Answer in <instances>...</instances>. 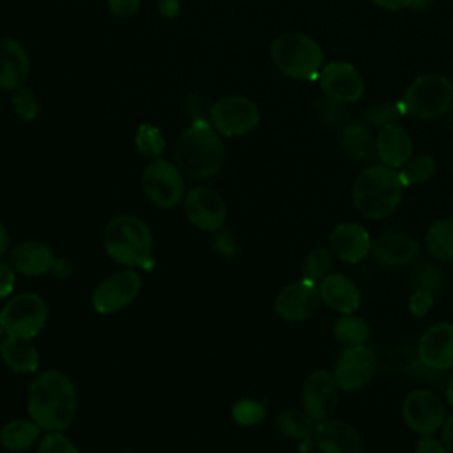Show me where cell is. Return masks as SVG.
<instances>
[{"label":"cell","mask_w":453,"mask_h":453,"mask_svg":"<svg viewBox=\"0 0 453 453\" xmlns=\"http://www.w3.org/2000/svg\"><path fill=\"white\" fill-rule=\"evenodd\" d=\"M276 425L280 428V432L290 439H297L303 441L306 449L311 444V435H315V419H311L306 412L301 411H285L276 418Z\"/></svg>","instance_id":"29"},{"label":"cell","mask_w":453,"mask_h":453,"mask_svg":"<svg viewBox=\"0 0 453 453\" xmlns=\"http://www.w3.org/2000/svg\"><path fill=\"white\" fill-rule=\"evenodd\" d=\"M319 292L322 303H326V306L342 315L354 313L361 304V292L357 285L354 283V280L340 273L327 274L319 283Z\"/></svg>","instance_id":"23"},{"label":"cell","mask_w":453,"mask_h":453,"mask_svg":"<svg viewBox=\"0 0 453 453\" xmlns=\"http://www.w3.org/2000/svg\"><path fill=\"white\" fill-rule=\"evenodd\" d=\"M446 398L453 405V373L449 375V380H448V386H446Z\"/></svg>","instance_id":"48"},{"label":"cell","mask_w":453,"mask_h":453,"mask_svg":"<svg viewBox=\"0 0 453 453\" xmlns=\"http://www.w3.org/2000/svg\"><path fill=\"white\" fill-rule=\"evenodd\" d=\"M329 244L340 260L347 264H357L370 253L372 237L357 223H340L333 228Z\"/></svg>","instance_id":"21"},{"label":"cell","mask_w":453,"mask_h":453,"mask_svg":"<svg viewBox=\"0 0 453 453\" xmlns=\"http://www.w3.org/2000/svg\"><path fill=\"white\" fill-rule=\"evenodd\" d=\"M402 115L398 103H389V101H380L373 103L372 106L366 108L365 111V120L372 126H388L395 124V120Z\"/></svg>","instance_id":"36"},{"label":"cell","mask_w":453,"mask_h":453,"mask_svg":"<svg viewBox=\"0 0 453 453\" xmlns=\"http://www.w3.org/2000/svg\"><path fill=\"white\" fill-rule=\"evenodd\" d=\"M434 304V296L428 292H419V290H412V296L409 299V311L414 317H425L430 308Z\"/></svg>","instance_id":"40"},{"label":"cell","mask_w":453,"mask_h":453,"mask_svg":"<svg viewBox=\"0 0 453 453\" xmlns=\"http://www.w3.org/2000/svg\"><path fill=\"white\" fill-rule=\"evenodd\" d=\"M375 363V352L366 343L345 347L334 363L333 377L340 389L347 393L359 391L372 380Z\"/></svg>","instance_id":"12"},{"label":"cell","mask_w":453,"mask_h":453,"mask_svg":"<svg viewBox=\"0 0 453 453\" xmlns=\"http://www.w3.org/2000/svg\"><path fill=\"white\" fill-rule=\"evenodd\" d=\"M271 58L283 74L294 80H313L322 69L324 51L311 35L285 32L271 42Z\"/></svg>","instance_id":"5"},{"label":"cell","mask_w":453,"mask_h":453,"mask_svg":"<svg viewBox=\"0 0 453 453\" xmlns=\"http://www.w3.org/2000/svg\"><path fill=\"white\" fill-rule=\"evenodd\" d=\"M159 9L165 16H173L179 12V2L175 0H161L159 2Z\"/></svg>","instance_id":"46"},{"label":"cell","mask_w":453,"mask_h":453,"mask_svg":"<svg viewBox=\"0 0 453 453\" xmlns=\"http://www.w3.org/2000/svg\"><path fill=\"white\" fill-rule=\"evenodd\" d=\"M9 264L25 276H42L55 269L57 258L51 248L41 241H23L9 251Z\"/></svg>","instance_id":"22"},{"label":"cell","mask_w":453,"mask_h":453,"mask_svg":"<svg viewBox=\"0 0 453 453\" xmlns=\"http://www.w3.org/2000/svg\"><path fill=\"white\" fill-rule=\"evenodd\" d=\"M377 157L389 168H402L412 156L411 134L398 124L382 126L375 138Z\"/></svg>","instance_id":"24"},{"label":"cell","mask_w":453,"mask_h":453,"mask_svg":"<svg viewBox=\"0 0 453 453\" xmlns=\"http://www.w3.org/2000/svg\"><path fill=\"white\" fill-rule=\"evenodd\" d=\"M435 170H437V163L430 154H418L402 166L398 175L403 186H412V184H423L430 180Z\"/></svg>","instance_id":"31"},{"label":"cell","mask_w":453,"mask_h":453,"mask_svg":"<svg viewBox=\"0 0 453 453\" xmlns=\"http://www.w3.org/2000/svg\"><path fill=\"white\" fill-rule=\"evenodd\" d=\"M7 246H9V234L5 225L0 221V257L7 251Z\"/></svg>","instance_id":"47"},{"label":"cell","mask_w":453,"mask_h":453,"mask_svg":"<svg viewBox=\"0 0 453 453\" xmlns=\"http://www.w3.org/2000/svg\"><path fill=\"white\" fill-rule=\"evenodd\" d=\"M428 253L439 262L453 260V219L444 218L434 221L425 237Z\"/></svg>","instance_id":"28"},{"label":"cell","mask_w":453,"mask_h":453,"mask_svg":"<svg viewBox=\"0 0 453 453\" xmlns=\"http://www.w3.org/2000/svg\"><path fill=\"white\" fill-rule=\"evenodd\" d=\"M37 453H80L74 442L62 432H48L37 448Z\"/></svg>","instance_id":"39"},{"label":"cell","mask_w":453,"mask_h":453,"mask_svg":"<svg viewBox=\"0 0 453 453\" xmlns=\"http://www.w3.org/2000/svg\"><path fill=\"white\" fill-rule=\"evenodd\" d=\"M106 255L126 267H147L152 262V234L149 226L133 214L110 219L103 234Z\"/></svg>","instance_id":"4"},{"label":"cell","mask_w":453,"mask_h":453,"mask_svg":"<svg viewBox=\"0 0 453 453\" xmlns=\"http://www.w3.org/2000/svg\"><path fill=\"white\" fill-rule=\"evenodd\" d=\"M12 97H11V104L16 111V115L23 120H32L39 115V103L35 99V96L32 94V90L19 87L16 90H12Z\"/></svg>","instance_id":"37"},{"label":"cell","mask_w":453,"mask_h":453,"mask_svg":"<svg viewBox=\"0 0 453 453\" xmlns=\"http://www.w3.org/2000/svg\"><path fill=\"white\" fill-rule=\"evenodd\" d=\"M14 281H16L14 267L9 262L0 258V297H7L12 292Z\"/></svg>","instance_id":"42"},{"label":"cell","mask_w":453,"mask_h":453,"mask_svg":"<svg viewBox=\"0 0 453 453\" xmlns=\"http://www.w3.org/2000/svg\"><path fill=\"white\" fill-rule=\"evenodd\" d=\"M173 157L184 175L196 180L211 179L223 165L225 147L211 122L195 120L180 133Z\"/></svg>","instance_id":"2"},{"label":"cell","mask_w":453,"mask_h":453,"mask_svg":"<svg viewBox=\"0 0 453 453\" xmlns=\"http://www.w3.org/2000/svg\"><path fill=\"white\" fill-rule=\"evenodd\" d=\"M403 188L405 186L395 168L370 165L356 177L352 200L361 216L368 219H382L400 205Z\"/></svg>","instance_id":"3"},{"label":"cell","mask_w":453,"mask_h":453,"mask_svg":"<svg viewBox=\"0 0 453 453\" xmlns=\"http://www.w3.org/2000/svg\"><path fill=\"white\" fill-rule=\"evenodd\" d=\"M48 320V306L44 299L32 292H23L7 301L0 311V324L7 336L34 338Z\"/></svg>","instance_id":"7"},{"label":"cell","mask_w":453,"mask_h":453,"mask_svg":"<svg viewBox=\"0 0 453 453\" xmlns=\"http://www.w3.org/2000/svg\"><path fill=\"white\" fill-rule=\"evenodd\" d=\"M28 414L46 432L65 430L76 412L78 395L67 375L58 370L39 373L30 384Z\"/></svg>","instance_id":"1"},{"label":"cell","mask_w":453,"mask_h":453,"mask_svg":"<svg viewBox=\"0 0 453 453\" xmlns=\"http://www.w3.org/2000/svg\"><path fill=\"white\" fill-rule=\"evenodd\" d=\"M30 74V57L12 37H0V90H16Z\"/></svg>","instance_id":"19"},{"label":"cell","mask_w":453,"mask_h":453,"mask_svg":"<svg viewBox=\"0 0 453 453\" xmlns=\"http://www.w3.org/2000/svg\"><path fill=\"white\" fill-rule=\"evenodd\" d=\"M411 285H412V290L428 292L435 296L442 287V271L434 262L419 264L411 273Z\"/></svg>","instance_id":"33"},{"label":"cell","mask_w":453,"mask_h":453,"mask_svg":"<svg viewBox=\"0 0 453 453\" xmlns=\"http://www.w3.org/2000/svg\"><path fill=\"white\" fill-rule=\"evenodd\" d=\"M315 111L317 117L326 124V126H345L347 120V110L343 106V103H338L327 96L319 97V101L315 103Z\"/></svg>","instance_id":"35"},{"label":"cell","mask_w":453,"mask_h":453,"mask_svg":"<svg viewBox=\"0 0 453 453\" xmlns=\"http://www.w3.org/2000/svg\"><path fill=\"white\" fill-rule=\"evenodd\" d=\"M142 0H108V9L115 18L126 19L138 12Z\"/></svg>","instance_id":"41"},{"label":"cell","mask_w":453,"mask_h":453,"mask_svg":"<svg viewBox=\"0 0 453 453\" xmlns=\"http://www.w3.org/2000/svg\"><path fill=\"white\" fill-rule=\"evenodd\" d=\"M402 418L412 432L434 435L444 423V403L430 389H414L403 398Z\"/></svg>","instance_id":"11"},{"label":"cell","mask_w":453,"mask_h":453,"mask_svg":"<svg viewBox=\"0 0 453 453\" xmlns=\"http://www.w3.org/2000/svg\"><path fill=\"white\" fill-rule=\"evenodd\" d=\"M322 303L319 285L299 280L280 290L274 299V311L278 317L288 322H303L317 313Z\"/></svg>","instance_id":"14"},{"label":"cell","mask_w":453,"mask_h":453,"mask_svg":"<svg viewBox=\"0 0 453 453\" xmlns=\"http://www.w3.org/2000/svg\"><path fill=\"white\" fill-rule=\"evenodd\" d=\"M418 356L430 370L444 372L453 368V324L439 322L430 326L419 338Z\"/></svg>","instance_id":"17"},{"label":"cell","mask_w":453,"mask_h":453,"mask_svg":"<svg viewBox=\"0 0 453 453\" xmlns=\"http://www.w3.org/2000/svg\"><path fill=\"white\" fill-rule=\"evenodd\" d=\"M2 333H4V329H2V324H0V343H2Z\"/></svg>","instance_id":"50"},{"label":"cell","mask_w":453,"mask_h":453,"mask_svg":"<svg viewBox=\"0 0 453 453\" xmlns=\"http://www.w3.org/2000/svg\"><path fill=\"white\" fill-rule=\"evenodd\" d=\"M315 444L320 453H361V437L357 430L342 419L319 421L315 428Z\"/></svg>","instance_id":"20"},{"label":"cell","mask_w":453,"mask_h":453,"mask_svg":"<svg viewBox=\"0 0 453 453\" xmlns=\"http://www.w3.org/2000/svg\"><path fill=\"white\" fill-rule=\"evenodd\" d=\"M324 96L338 103H356L365 92V81L357 69L347 62H329L319 73Z\"/></svg>","instance_id":"16"},{"label":"cell","mask_w":453,"mask_h":453,"mask_svg":"<svg viewBox=\"0 0 453 453\" xmlns=\"http://www.w3.org/2000/svg\"><path fill=\"white\" fill-rule=\"evenodd\" d=\"M338 384L327 370H313L301 391V403L304 412L315 421H326L333 416L338 405Z\"/></svg>","instance_id":"13"},{"label":"cell","mask_w":453,"mask_h":453,"mask_svg":"<svg viewBox=\"0 0 453 453\" xmlns=\"http://www.w3.org/2000/svg\"><path fill=\"white\" fill-rule=\"evenodd\" d=\"M419 244L400 230H386L372 241L370 255L380 265L400 267L416 260Z\"/></svg>","instance_id":"18"},{"label":"cell","mask_w":453,"mask_h":453,"mask_svg":"<svg viewBox=\"0 0 453 453\" xmlns=\"http://www.w3.org/2000/svg\"><path fill=\"white\" fill-rule=\"evenodd\" d=\"M134 143H136V149L142 156L145 157H159L163 147H165V138H163V133L157 126L154 124H142L138 129H136V136H134Z\"/></svg>","instance_id":"34"},{"label":"cell","mask_w":453,"mask_h":453,"mask_svg":"<svg viewBox=\"0 0 453 453\" xmlns=\"http://www.w3.org/2000/svg\"><path fill=\"white\" fill-rule=\"evenodd\" d=\"M41 430L34 419H11L0 430V442L9 451H23L34 446Z\"/></svg>","instance_id":"27"},{"label":"cell","mask_w":453,"mask_h":453,"mask_svg":"<svg viewBox=\"0 0 453 453\" xmlns=\"http://www.w3.org/2000/svg\"><path fill=\"white\" fill-rule=\"evenodd\" d=\"M182 172L175 163L168 159L156 157L145 168L142 175V184L147 198L161 207L172 209L184 196V179Z\"/></svg>","instance_id":"9"},{"label":"cell","mask_w":453,"mask_h":453,"mask_svg":"<svg viewBox=\"0 0 453 453\" xmlns=\"http://www.w3.org/2000/svg\"><path fill=\"white\" fill-rule=\"evenodd\" d=\"M340 145L343 149V152L354 159V161H373L377 157V147H375V140L372 138L370 131L359 124H347L342 129L340 134Z\"/></svg>","instance_id":"26"},{"label":"cell","mask_w":453,"mask_h":453,"mask_svg":"<svg viewBox=\"0 0 453 453\" xmlns=\"http://www.w3.org/2000/svg\"><path fill=\"white\" fill-rule=\"evenodd\" d=\"M188 219L203 232H218L226 219V205L223 196L205 186H196L184 198Z\"/></svg>","instance_id":"15"},{"label":"cell","mask_w":453,"mask_h":453,"mask_svg":"<svg viewBox=\"0 0 453 453\" xmlns=\"http://www.w3.org/2000/svg\"><path fill=\"white\" fill-rule=\"evenodd\" d=\"M449 119H451V124H453V104H451V108H449Z\"/></svg>","instance_id":"49"},{"label":"cell","mask_w":453,"mask_h":453,"mask_svg":"<svg viewBox=\"0 0 453 453\" xmlns=\"http://www.w3.org/2000/svg\"><path fill=\"white\" fill-rule=\"evenodd\" d=\"M333 334L336 342H340L345 347L354 345H365L370 338V326L368 322L354 313H345L333 324Z\"/></svg>","instance_id":"30"},{"label":"cell","mask_w":453,"mask_h":453,"mask_svg":"<svg viewBox=\"0 0 453 453\" xmlns=\"http://www.w3.org/2000/svg\"><path fill=\"white\" fill-rule=\"evenodd\" d=\"M442 444L446 446L448 453H453V414L446 419L442 426Z\"/></svg>","instance_id":"45"},{"label":"cell","mask_w":453,"mask_h":453,"mask_svg":"<svg viewBox=\"0 0 453 453\" xmlns=\"http://www.w3.org/2000/svg\"><path fill=\"white\" fill-rule=\"evenodd\" d=\"M375 5L382 7V9H389V11H400V9H407L411 5L416 4V0H372Z\"/></svg>","instance_id":"44"},{"label":"cell","mask_w":453,"mask_h":453,"mask_svg":"<svg viewBox=\"0 0 453 453\" xmlns=\"http://www.w3.org/2000/svg\"><path fill=\"white\" fill-rule=\"evenodd\" d=\"M0 356L16 373H32L39 366V352L30 338L7 336L0 343Z\"/></svg>","instance_id":"25"},{"label":"cell","mask_w":453,"mask_h":453,"mask_svg":"<svg viewBox=\"0 0 453 453\" xmlns=\"http://www.w3.org/2000/svg\"><path fill=\"white\" fill-rule=\"evenodd\" d=\"M329 269H331V253L326 248L319 246L308 251L301 267V274H303V280L319 285L329 274Z\"/></svg>","instance_id":"32"},{"label":"cell","mask_w":453,"mask_h":453,"mask_svg":"<svg viewBox=\"0 0 453 453\" xmlns=\"http://www.w3.org/2000/svg\"><path fill=\"white\" fill-rule=\"evenodd\" d=\"M260 110L246 96H226L218 99L209 110L211 126L225 136H242L257 127Z\"/></svg>","instance_id":"8"},{"label":"cell","mask_w":453,"mask_h":453,"mask_svg":"<svg viewBox=\"0 0 453 453\" xmlns=\"http://www.w3.org/2000/svg\"><path fill=\"white\" fill-rule=\"evenodd\" d=\"M232 414H234V419L239 423V425H257L264 419V414H265V409L260 402H255V400H241L234 405L232 409Z\"/></svg>","instance_id":"38"},{"label":"cell","mask_w":453,"mask_h":453,"mask_svg":"<svg viewBox=\"0 0 453 453\" xmlns=\"http://www.w3.org/2000/svg\"><path fill=\"white\" fill-rule=\"evenodd\" d=\"M142 276L127 267L104 278L92 294V306L101 315H111L124 310L140 292Z\"/></svg>","instance_id":"10"},{"label":"cell","mask_w":453,"mask_h":453,"mask_svg":"<svg viewBox=\"0 0 453 453\" xmlns=\"http://www.w3.org/2000/svg\"><path fill=\"white\" fill-rule=\"evenodd\" d=\"M416 453H448L446 446L442 444V441H437L432 435H425L416 448Z\"/></svg>","instance_id":"43"},{"label":"cell","mask_w":453,"mask_h":453,"mask_svg":"<svg viewBox=\"0 0 453 453\" xmlns=\"http://www.w3.org/2000/svg\"><path fill=\"white\" fill-rule=\"evenodd\" d=\"M453 104V83L442 74L418 76L403 92L398 106L402 115L416 119H435Z\"/></svg>","instance_id":"6"}]
</instances>
